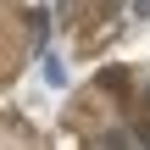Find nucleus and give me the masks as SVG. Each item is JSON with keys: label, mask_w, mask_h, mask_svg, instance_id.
<instances>
[{"label": "nucleus", "mask_w": 150, "mask_h": 150, "mask_svg": "<svg viewBox=\"0 0 150 150\" xmlns=\"http://www.w3.org/2000/svg\"><path fill=\"white\" fill-rule=\"evenodd\" d=\"M45 83H50V89H61V83H67V67H61V56H45Z\"/></svg>", "instance_id": "f257e3e1"}, {"label": "nucleus", "mask_w": 150, "mask_h": 150, "mask_svg": "<svg viewBox=\"0 0 150 150\" xmlns=\"http://www.w3.org/2000/svg\"><path fill=\"white\" fill-rule=\"evenodd\" d=\"M134 17H150V0H134Z\"/></svg>", "instance_id": "f03ea898"}]
</instances>
